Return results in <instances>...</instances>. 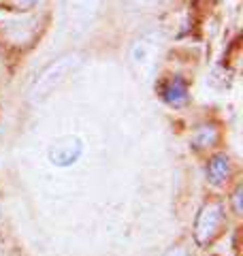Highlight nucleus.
I'll return each mask as SVG.
<instances>
[{"instance_id":"obj_1","label":"nucleus","mask_w":243,"mask_h":256,"mask_svg":"<svg viewBox=\"0 0 243 256\" xmlns=\"http://www.w3.org/2000/svg\"><path fill=\"white\" fill-rule=\"evenodd\" d=\"M81 64L79 56H64V58L56 60L52 66H47L40 77L30 88V100L32 102H43L58 90V88L66 82V79L75 73Z\"/></svg>"},{"instance_id":"obj_2","label":"nucleus","mask_w":243,"mask_h":256,"mask_svg":"<svg viewBox=\"0 0 243 256\" xmlns=\"http://www.w3.org/2000/svg\"><path fill=\"white\" fill-rule=\"evenodd\" d=\"M162 47H164V36H162L160 32H148V34H143L139 41L132 45V52H130L132 68L145 82L154 79L158 73Z\"/></svg>"},{"instance_id":"obj_3","label":"nucleus","mask_w":243,"mask_h":256,"mask_svg":"<svg viewBox=\"0 0 243 256\" xmlns=\"http://www.w3.org/2000/svg\"><path fill=\"white\" fill-rule=\"evenodd\" d=\"M100 0H64V18H66V26L79 34V32L88 30L98 11Z\"/></svg>"},{"instance_id":"obj_4","label":"nucleus","mask_w":243,"mask_h":256,"mask_svg":"<svg viewBox=\"0 0 243 256\" xmlns=\"http://www.w3.org/2000/svg\"><path fill=\"white\" fill-rule=\"evenodd\" d=\"M222 220H224V210H222L220 203L202 205V210L198 212L196 224H194V237H196V242L200 246L212 242L222 226Z\"/></svg>"},{"instance_id":"obj_5","label":"nucleus","mask_w":243,"mask_h":256,"mask_svg":"<svg viewBox=\"0 0 243 256\" xmlns=\"http://www.w3.org/2000/svg\"><path fill=\"white\" fill-rule=\"evenodd\" d=\"M84 156V141L79 137H64L54 143L50 150V160L56 166H70Z\"/></svg>"},{"instance_id":"obj_6","label":"nucleus","mask_w":243,"mask_h":256,"mask_svg":"<svg viewBox=\"0 0 243 256\" xmlns=\"http://www.w3.org/2000/svg\"><path fill=\"white\" fill-rule=\"evenodd\" d=\"M160 96L166 105L171 107H182L188 102V84L182 77H171L166 79L160 88Z\"/></svg>"},{"instance_id":"obj_7","label":"nucleus","mask_w":243,"mask_h":256,"mask_svg":"<svg viewBox=\"0 0 243 256\" xmlns=\"http://www.w3.org/2000/svg\"><path fill=\"white\" fill-rule=\"evenodd\" d=\"M230 178V158L226 154H218L209 160L207 164V180L214 186H222V184Z\"/></svg>"},{"instance_id":"obj_8","label":"nucleus","mask_w":243,"mask_h":256,"mask_svg":"<svg viewBox=\"0 0 243 256\" xmlns=\"http://www.w3.org/2000/svg\"><path fill=\"white\" fill-rule=\"evenodd\" d=\"M218 141V128L216 126H200L192 137L194 148L198 150H205V148H214Z\"/></svg>"},{"instance_id":"obj_9","label":"nucleus","mask_w":243,"mask_h":256,"mask_svg":"<svg viewBox=\"0 0 243 256\" xmlns=\"http://www.w3.org/2000/svg\"><path fill=\"white\" fill-rule=\"evenodd\" d=\"M241 188H237V192H234V212L241 214Z\"/></svg>"},{"instance_id":"obj_10","label":"nucleus","mask_w":243,"mask_h":256,"mask_svg":"<svg viewBox=\"0 0 243 256\" xmlns=\"http://www.w3.org/2000/svg\"><path fill=\"white\" fill-rule=\"evenodd\" d=\"M164 256H186V250H184V248H173V250L166 252Z\"/></svg>"}]
</instances>
